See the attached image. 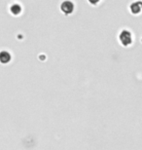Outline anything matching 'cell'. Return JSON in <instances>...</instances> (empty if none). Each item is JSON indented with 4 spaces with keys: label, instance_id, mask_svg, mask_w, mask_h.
<instances>
[{
    "label": "cell",
    "instance_id": "cell-3",
    "mask_svg": "<svg viewBox=\"0 0 142 150\" xmlns=\"http://www.w3.org/2000/svg\"><path fill=\"white\" fill-rule=\"evenodd\" d=\"M11 61V55L6 51H3V52L0 53V62L2 64H7Z\"/></svg>",
    "mask_w": 142,
    "mask_h": 150
},
{
    "label": "cell",
    "instance_id": "cell-5",
    "mask_svg": "<svg viewBox=\"0 0 142 150\" xmlns=\"http://www.w3.org/2000/svg\"><path fill=\"white\" fill-rule=\"evenodd\" d=\"M89 1L92 3V4H97V3L100 1V0H89Z\"/></svg>",
    "mask_w": 142,
    "mask_h": 150
},
{
    "label": "cell",
    "instance_id": "cell-2",
    "mask_svg": "<svg viewBox=\"0 0 142 150\" xmlns=\"http://www.w3.org/2000/svg\"><path fill=\"white\" fill-rule=\"evenodd\" d=\"M60 9H61V11L63 12L64 14H70L73 12V9H74V5L73 3L71 1H64L60 6Z\"/></svg>",
    "mask_w": 142,
    "mask_h": 150
},
{
    "label": "cell",
    "instance_id": "cell-4",
    "mask_svg": "<svg viewBox=\"0 0 142 150\" xmlns=\"http://www.w3.org/2000/svg\"><path fill=\"white\" fill-rule=\"evenodd\" d=\"M20 10H22V9H20V6L18 4H15L11 7V12L14 15H19L20 13Z\"/></svg>",
    "mask_w": 142,
    "mask_h": 150
},
{
    "label": "cell",
    "instance_id": "cell-1",
    "mask_svg": "<svg viewBox=\"0 0 142 150\" xmlns=\"http://www.w3.org/2000/svg\"><path fill=\"white\" fill-rule=\"evenodd\" d=\"M120 41L124 46H129V45L131 44L132 42V37H131V33L129 30H123L120 33Z\"/></svg>",
    "mask_w": 142,
    "mask_h": 150
}]
</instances>
